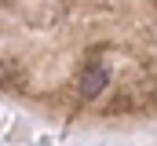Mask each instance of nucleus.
Instances as JSON below:
<instances>
[{"label":"nucleus","mask_w":157,"mask_h":146,"mask_svg":"<svg viewBox=\"0 0 157 146\" xmlns=\"http://www.w3.org/2000/svg\"><path fill=\"white\" fill-rule=\"evenodd\" d=\"M106 84H110V70H102V66H91V70L80 73V99H99L102 91H106Z\"/></svg>","instance_id":"obj_1"}]
</instances>
